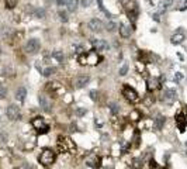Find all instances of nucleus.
Segmentation results:
<instances>
[{"label":"nucleus","instance_id":"1","mask_svg":"<svg viewBox=\"0 0 187 169\" xmlns=\"http://www.w3.org/2000/svg\"><path fill=\"white\" fill-rule=\"evenodd\" d=\"M38 159H39V163H41V165H44V166H51L52 163L55 162V159H56V152L49 150V148H45V150L41 152V155H39Z\"/></svg>","mask_w":187,"mask_h":169},{"label":"nucleus","instance_id":"2","mask_svg":"<svg viewBox=\"0 0 187 169\" xmlns=\"http://www.w3.org/2000/svg\"><path fill=\"white\" fill-rule=\"evenodd\" d=\"M123 96L128 102H131V103H138L139 102V95H138V92L134 89V87H131V86H128V84H125L123 87Z\"/></svg>","mask_w":187,"mask_h":169},{"label":"nucleus","instance_id":"3","mask_svg":"<svg viewBox=\"0 0 187 169\" xmlns=\"http://www.w3.org/2000/svg\"><path fill=\"white\" fill-rule=\"evenodd\" d=\"M39 49H41V42H39V39H37V38H30L26 42V47H24V51H26L27 54H30V55L37 54Z\"/></svg>","mask_w":187,"mask_h":169},{"label":"nucleus","instance_id":"4","mask_svg":"<svg viewBox=\"0 0 187 169\" xmlns=\"http://www.w3.org/2000/svg\"><path fill=\"white\" fill-rule=\"evenodd\" d=\"M38 103H39V107L45 111V113H51L52 111V100L49 96H46V95H39Z\"/></svg>","mask_w":187,"mask_h":169},{"label":"nucleus","instance_id":"5","mask_svg":"<svg viewBox=\"0 0 187 169\" xmlns=\"http://www.w3.org/2000/svg\"><path fill=\"white\" fill-rule=\"evenodd\" d=\"M89 82H90V76H89V75H78L76 78L72 80V86H73L75 89H82V87H84Z\"/></svg>","mask_w":187,"mask_h":169},{"label":"nucleus","instance_id":"6","mask_svg":"<svg viewBox=\"0 0 187 169\" xmlns=\"http://www.w3.org/2000/svg\"><path fill=\"white\" fill-rule=\"evenodd\" d=\"M6 114H7V117H9V120H11V121L19 120L20 118V107L17 104H10L6 109Z\"/></svg>","mask_w":187,"mask_h":169},{"label":"nucleus","instance_id":"7","mask_svg":"<svg viewBox=\"0 0 187 169\" xmlns=\"http://www.w3.org/2000/svg\"><path fill=\"white\" fill-rule=\"evenodd\" d=\"M87 27L90 28L91 31H94V33H101L103 28H104V24L100 19H91L90 21L87 23Z\"/></svg>","mask_w":187,"mask_h":169},{"label":"nucleus","instance_id":"8","mask_svg":"<svg viewBox=\"0 0 187 169\" xmlns=\"http://www.w3.org/2000/svg\"><path fill=\"white\" fill-rule=\"evenodd\" d=\"M177 99V92L174 89H165L163 90V100L168 104H172Z\"/></svg>","mask_w":187,"mask_h":169},{"label":"nucleus","instance_id":"9","mask_svg":"<svg viewBox=\"0 0 187 169\" xmlns=\"http://www.w3.org/2000/svg\"><path fill=\"white\" fill-rule=\"evenodd\" d=\"M91 45H93V51H106L108 49V44L104 39H91Z\"/></svg>","mask_w":187,"mask_h":169},{"label":"nucleus","instance_id":"10","mask_svg":"<svg viewBox=\"0 0 187 169\" xmlns=\"http://www.w3.org/2000/svg\"><path fill=\"white\" fill-rule=\"evenodd\" d=\"M176 125H177V128H179L180 132L184 131V128H186V125H187V118H186V116H184L183 113L176 116Z\"/></svg>","mask_w":187,"mask_h":169},{"label":"nucleus","instance_id":"11","mask_svg":"<svg viewBox=\"0 0 187 169\" xmlns=\"http://www.w3.org/2000/svg\"><path fill=\"white\" fill-rule=\"evenodd\" d=\"M138 128H139V130H152V128H153V120L142 118V120L138 121Z\"/></svg>","mask_w":187,"mask_h":169},{"label":"nucleus","instance_id":"12","mask_svg":"<svg viewBox=\"0 0 187 169\" xmlns=\"http://www.w3.org/2000/svg\"><path fill=\"white\" fill-rule=\"evenodd\" d=\"M184 41V34L181 30H179L177 33H174L172 37H170V42L173 44V45H180L181 42Z\"/></svg>","mask_w":187,"mask_h":169},{"label":"nucleus","instance_id":"13","mask_svg":"<svg viewBox=\"0 0 187 169\" xmlns=\"http://www.w3.org/2000/svg\"><path fill=\"white\" fill-rule=\"evenodd\" d=\"M118 33H120V35H121L123 38H128V37H131L132 30H131V27H129L128 24H120V26H118Z\"/></svg>","mask_w":187,"mask_h":169},{"label":"nucleus","instance_id":"14","mask_svg":"<svg viewBox=\"0 0 187 169\" xmlns=\"http://www.w3.org/2000/svg\"><path fill=\"white\" fill-rule=\"evenodd\" d=\"M134 137V128L132 127H125L123 130V140L125 143H129L131 144V140Z\"/></svg>","mask_w":187,"mask_h":169},{"label":"nucleus","instance_id":"15","mask_svg":"<svg viewBox=\"0 0 187 169\" xmlns=\"http://www.w3.org/2000/svg\"><path fill=\"white\" fill-rule=\"evenodd\" d=\"M86 165L87 166H90V168H98L100 166V158L98 156H96V155H91V156H89L87 159H86Z\"/></svg>","mask_w":187,"mask_h":169},{"label":"nucleus","instance_id":"16","mask_svg":"<svg viewBox=\"0 0 187 169\" xmlns=\"http://www.w3.org/2000/svg\"><path fill=\"white\" fill-rule=\"evenodd\" d=\"M165 117L162 116V114H158L155 118H153V127H155L156 130H162L163 127H165Z\"/></svg>","mask_w":187,"mask_h":169},{"label":"nucleus","instance_id":"17","mask_svg":"<svg viewBox=\"0 0 187 169\" xmlns=\"http://www.w3.org/2000/svg\"><path fill=\"white\" fill-rule=\"evenodd\" d=\"M87 55V65H96L98 64V55H97V52H89V54H86Z\"/></svg>","mask_w":187,"mask_h":169},{"label":"nucleus","instance_id":"18","mask_svg":"<svg viewBox=\"0 0 187 169\" xmlns=\"http://www.w3.org/2000/svg\"><path fill=\"white\" fill-rule=\"evenodd\" d=\"M26 96H27V89L26 87H19L17 92H16V99L19 100L20 103H23L26 100Z\"/></svg>","mask_w":187,"mask_h":169},{"label":"nucleus","instance_id":"19","mask_svg":"<svg viewBox=\"0 0 187 169\" xmlns=\"http://www.w3.org/2000/svg\"><path fill=\"white\" fill-rule=\"evenodd\" d=\"M31 124H32V127H34L37 131H38L41 127H44V125H45L42 117H34V118H32V121H31Z\"/></svg>","mask_w":187,"mask_h":169},{"label":"nucleus","instance_id":"20","mask_svg":"<svg viewBox=\"0 0 187 169\" xmlns=\"http://www.w3.org/2000/svg\"><path fill=\"white\" fill-rule=\"evenodd\" d=\"M159 84H161V80H159V79L151 78L148 80V89H149V90H155V89L159 87Z\"/></svg>","mask_w":187,"mask_h":169},{"label":"nucleus","instance_id":"21","mask_svg":"<svg viewBox=\"0 0 187 169\" xmlns=\"http://www.w3.org/2000/svg\"><path fill=\"white\" fill-rule=\"evenodd\" d=\"M143 166V159L142 158H134L131 161V168L132 169H141Z\"/></svg>","mask_w":187,"mask_h":169},{"label":"nucleus","instance_id":"22","mask_svg":"<svg viewBox=\"0 0 187 169\" xmlns=\"http://www.w3.org/2000/svg\"><path fill=\"white\" fill-rule=\"evenodd\" d=\"M51 57L54 59H56V62H59V64H64V59H65V55L62 51H54L51 54Z\"/></svg>","mask_w":187,"mask_h":169},{"label":"nucleus","instance_id":"23","mask_svg":"<svg viewBox=\"0 0 187 169\" xmlns=\"http://www.w3.org/2000/svg\"><path fill=\"white\" fill-rule=\"evenodd\" d=\"M66 6H68V10L73 13V11H76V9L79 6V0H68V3H66Z\"/></svg>","mask_w":187,"mask_h":169},{"label":"nucleus","instance_id":"24","mask_svg":"<svg viewBox=\"0 0 187 169\" xmlns=\"http://www.w3.org/2000/svg\"><path fill=\"white\" fill-rule=\"evenodd\" d=\"M32 14H34V17H37V19H44V17H45V10L37 7V9L32 10Z\"/></svg>","mask_w":187,"mask_h":169},{"label":"nucleus","instance_id":"25","mask_svg":"<svg viewBox=\"0 0 187 169\" xmlns=\"http://www.w3.org/2000/svg\"><path fill=\"white\" fill-rule=\"evenodd\" d=\"M129 120L131 121H139L141 120V113L138 110H132L129 113Z\"/></svg>","mask_w":187,"mask_h":169},{"label":"nucleus","instance_id":"26","mask_svg":"<svg viewBox=\"0 0 187 169\" xmlns=\"http://www.w3.org/2000/svg\"><path fill=\"white\" fill-rule=\"evenodd\" d=\"M55 72H56V69H55V68H52V66H48V68H45V69H42V75H44L45 78H48V76L54 75Z\"/></svg>","mask_w":187,"mask_h":169},{"label":"nucleus","instance_id":"27","mask_svg":"<svg viewBox=\"0 0 187 169\" xmlns=\"http://www.w3.org/2000/svg\"><path fill=\"white\" fill-rule=\"evenodd\" d=\"M108 110L111 111V114L116 116L117 113H120V107H118V104L117 103H110L108 104Z\"/></svg>","mask_w":187,"mask_h":169},{"label":"nucleus","instance_id":"28","mask_svg":"<svg viewBox=\"0 0 187 169\" xmlns=\"http://www.w3.org/2000/svg\"><path fill=\"white\" fill-rule=\"evenodd\" d=\"M86 113H87V110H86L84 107H76V109H75V114H76L78 117H83V116H86Z\"/></svg>","mask_w":187,"mask_h":169},{"label":"nucleus","instance_id":"29","mask_svg":"<svg viewBox=\"0 0 187 169\" xmlns=\"http://www.w3.org/2000/svg\"><path fill=\"white\" fill-rule=\"evenodd\" d=\"M128 69H129V66L128 64H124L121 68H120V71H118V73H120V76H125L127 73H128Z\"/></svg>","mask_w":187,"mask_h":169},{"label":"nucleus","instance_id":"30","mask_svg":"<svg viewBox=\"0 0 187 169\" xmlns=\"http://www.w3.org/2000/svg\"><path fill=\"white\" fill-rule=\"evenodd\" d=\"M7 96V87L3 83H0V99H4Z\"/></svg>","mask_w":187,"mask_h":169},{"label":"nucleus","instance_id":"31","mask_svg":"<svg viewBox=\"0 0 187 169\" xmlns=\"http://www.w3.org/2000/svg\"><path fill=\"white\" fill-rule=\"evenodd\" d=\"M4 3H6L7 9H14L17 6V0H4Z\"/></svg>","mask_w":187,"mask_h":169},{"label":"nucleus","instance_id":"32","mask_svg":"<svg viewBox=\"0 0 187 169\" xmlns=\"http://www.w3.org/2000/svg\"><path fill=\"white\" fill-rule=\"evenodd\" d=\"M79 64H80V65H86V64H87V55H86L84 52L79 55Z\"/></svg>","mask_w":187,"mask_h":169},{"label":"nucleus","instance_id":"33","mask_svg":"<svg viewBox=\"0 0 187 169\" xmlns=\"http://www.w3.org/2000/svg\"><path fill=\"white\" fill-rule=\"evenodd\" d=\"M176 7H177L179 10H184V9H187L186 0H179V1H177V4H176Z\"/></svg>","mask_w":187,"mask_h":169},{"label":"nucleus","instance_id":"34","mask_svg":"<svg viewBox=\"0 0 187 169\" xmlns=\"http://www.w3.org/2000/svg\"><path fill=\"white\" fill-rule=\"evenodd\" d=\"M97 4H98V9H100V10H101V11H104V13L107 14V16H108V17H111V14H110L108 11H107V10H106V9H104L103 0H97Z\"/></svg>","mask_w":187,"mask_h":169},{"label":"nucleus","instance_id":"35","mask_svg":"<svg viewBox=\"0 0 187 169\" xmlns=\"http://www.w3.org/2000/svg\"><path fill=\"white\" fill-rule=\"evenodd\" d=\"M116 30H117V24L116 23H113V21H110L108 24H107V31L113 33V31H116Z\"/></svg>","mask_w":187,"mask_h":169},{"label":"nucleus","instance_id":"36","mask_svg":"<svg viewBox=\"0 0 187 169\" xmlns=\"http://www.w3.org/2000/svg\"><path fill=\"white\" fill-rule=\"evenodd\" d=\"M48 132H49V125H48V124H45L44 127H41L38 130V134H41V135H42V134H48Z\"/></svg>","mask_w":187,"mask_h":169},{"label":"nucleus","instance_id":"37","mask_svg":"<svg viewBox=\"0 0 187 169\" xmlns=\"http://www.w3.org/2000/svg\"><path fill=\"white\" fill-rule=\"evenodd\" d=\"M58 14H59V19H61V21H64V23H66V21H68V13H66V11H62V10H61Z\"/></svg>","mask_w":187,"mask_h":169},{"label":"nucleus","instance_id":"38","mask_svg":"<svg viewBox=\"0 0 187 169\" xmlns=\"http://www.w3.org/2000/svg\"><path fill=\"white\" fill-rule=\"evenodd\" d=\"M172 4H173V0H165V1H163V9L168 10V9L172 7Z\"/></svg>","mask_w":187,"mask_h":169},{"label":"nucleus","instance_id":"39","mask_svg":"<svg viewBox=\"0 0 187 169\" xmlns=\"http://www.w3.org/2000/svg\"><path fill=\"white\" fill-rule=\"evenodd\" d=\"M91 3H93V0H80V4L83 7H90Z\"/></svg>","mask_w":187,"mask_h":169},{"label":"nucleus","instance_id":"40","mask_svg":"<svg viewBox=\"0 0 187 169\" xmlns=\"http://www.w3.org/2000/svg\"><path fill=\"white\" fill-rule=\"evenodd\" d=\"M181 79H183V73H181V72H176V75H174V82H180Z\"/></svg>","mask_w":187,"mask_h":169},{"label":"nucleus","instance_id":"41","mask_svg":"<svg viewBox=\"0 0 187 169\" xmlns=\"http://www.w3.org/2000/svg\"><path fill=\"white\" fill-rule=\"evenodd\" d=\"M89 95H90V99H91V100H97V96H98L97 90H91Z\"/></svg>","mask_w":187,"mask_h":169},{"label":"nucleus","instance_id":"42","mask_svg":"<svg viewBox=\"0 0 187 169\" xmlns=\"http://www.w3.org/2000/svg\"><path fill=\"white\" fill-rule=\"evenodd\" d=\"M136 69H138V72H143L145 66H143V64H142V62H136Z\"/></svg>","mask_w":187,"mask_h":169},{"label":"nucleus","instance_id":"43","mask_svg":"<svg viewBox=\"0 0 187 169\" xmlns=\"http://www.w3.org/2000/svg\"><path fill=\"white\" fill-rule=\"evenodd\" d=\"M151 165H149V166H151V169H159V166H158V163L155 162V161H153V159H151Z\"/></svg>","mask_w":187,"mask_h":169},{"label":"nucleus","instance_id":"44","mask_svg":"<svg viewBox=\"0 0 187 169\" xmlns=\"http://www.w3.org/2000/svg\"><path fill=\"white\" fill-rule=\"evenodd\" d=\"M55 1H56V4H58V6H66V3H68V0H55Z\"/></svg>","mask_w":187,"mask_h":169},{"label":"nucleus","instance_id":"45","mask_svg":"<svg viewBox=\"0 0 187 169\" xmlns=\"http://www.w3.org/2000/svg\"><path fill=\"white\" fill-rule=\"evenodd\" d=\"M64 102H65V103H71V102H72V96H71V95L64 96Z\"/></svg>","mask_w":187,"mask_h":169},{"label":"nucleus","instance_id":"46","mask_svg":"<svg viewBox=\"0 0 187 169\" xmlns=\"http://www.w3.org/2000/svg\"><path fill=\"white\" fill-rule=\"evenodd\" d=\"M17 169H32V168L28 165V163H23V165H21V166H19Z\"/></svg>","mask_w":187,"mask_h":169},{"label":"nucleus","instance_id":"47","mask_svg":"<svg viewBox=\"0 0 187 169\" xmlns=\"http://www.w3.org/2000/svg\"><path fill=\"white\" fill-rule=\"evenodd\" d=\"M120 3H121V4H123V6H128L129 3H131V0H120Z\"/></svg>","mask_w":187,"mask_h":169},{"label":"nucleus","instance_id":"48","mask_svg":"<svg viewBox=\"0 0 187 169\" xmlns=\"http://www.w3.org/2000/svg\"><path fill=\"white\" fill-rule=\"evenodd\" d=\"M153 20H155V21H159V20H161V16H159V14H153Z\"/></svg>","mask_w":187,"mask_h":169},{"label":"nucleus","instance_id":"49","mask_svg":"<svg viewBox=\"0 0 187 169\" xmlns=\"http://www.w3.org/2000/svg\"><path fill=\"white\" fill-rule=\"evenodd\" d=\"M0 54H1V48H0Z\"/></svg>","mask_w":187,"mask_h":169},{"label":"nucleus","instance_id":"50","mask_svg":"<svg viewBox=\"0 0 187 169\" xmlns=\"http://www.w3.org/2000/svg\"><path fill=\"white\" fill-rule=\"evenodd\" d=\"M186 147H187V141H186Z\"/></svg>","mask_w":187,"mask_h":169},{"label":"nucleus","instance_id":"51","mask_svg":"<svg viewBox=\"0 0 187 169\" xmlns=\"http://www.w3.org/2000/svg\"><path fill=\"white\" fill-rule=\"evenodd\" d=\"M186 155H187V151H186Z\"/></svg>","mask_w":187,"mask_h":169}]
</instances>
